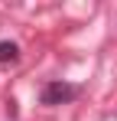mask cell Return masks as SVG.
Here are the masks:
<instances>
[{
  "instance_id": "cell-1",
  "label": "cell",
  "mask_w": 117,
  "mask_h": 121,
  "mask_svg": "<svg viewBox=\"0 0 117 121\" xmlns=\"http://www.w3.org/2000/svg\"><path fill=\"white\" fill-rule=\"evenodd\" d=\"M81 95L78 85H68V82H46L42 92H39V101L42 105H68Z\"/></svg>"
},
{
  "instance_id": "cell-2",
  "label": "cell",
  "mask_w": 117,
  "mask_h": 121,
  "mask_svg": "<svg viewBox=\"0 0 117 121\" xmlns=\"http://www.w3.org/2000/svg\"><path fill=\"white\" fill-rule=\"evenodd\" d=\"M16 59H20V46L10 43V39H3L0 43V65H10V62H16Z\"/></svg>"
}]
</instances>
